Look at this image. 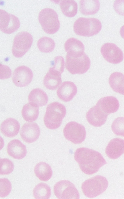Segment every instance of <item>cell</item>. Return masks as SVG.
Masks as SVG:
<instances>
[{
    "instance_id": "ba28073f",
    "label": "cell",
    "mask_w": 124,
    "mask_h": 199,
    "mask_svg": "<svg viewBox=\"0 0 124 199\" xmlns=\"http://www.w3.org/2000/svg\"><path fill=\"white\" fill-rule=\"evenodd\" d=\"M65 138L76 144L82 143L85 140L86 132L82 125L74 121H71L65 125L63 130Z\"/></svg>"
},
{
    "instance_id": "8992f818",
    "label": "cell",
    "mask_w": 124,
    "mask_h": 199,
    "mask_svg": "<svg viewBox=\"0 0 124 199\" xmlns=\"http://www.w3.org/2000/svg\"><path fill=\"white\" fill-rule=\"evenodd\" d=\"M90 65V59L85 52L82 55L76 57L71 56L66 54L65 67L72 74L85 73L88 70Z\"/></svg>"
},
{
    "instance_id": "7c38bea8",
    "label": "cell",
    "mask_w": 124,
    "mask_h": 199,
    "mask_svg": "<svg viewBox=\"0 0 124 199\" xmlns=\"http://www.w3.org/2000/svg\"><path fill=\"white\" fill-rule=\"evenodd\" d=\"M33 77V72L29 67L21 66L15 69L12 74V78L15 85L23 87L27 86L31 82Z\"/></svg>"
},
{
    "instance_id": "5bb4252c",
    "label": "cell",
    "mask_w": 124,
    "mask_h": 199,
    "mask_svg": "<svg viewBox=\"0 0 124 199\" xmlns=\"http://www.w3.org/2000/svg\"><path fill=\"white\" fill-rule=\"evenodd\" d=\"M108 116L96 104L89 109L86 113V117L87 121L91 125L95 127H99L105 123Z\"/></svg>"
},
{
    "instance_id": "8fae6325",
    "label": "cell",
    "mask_w": 124,
    "mask_h": 199,
    "mask_svg": "<svg viewBox=\"0 0 124 199\" xmlns=\"http://www.w3.org/2000/svg\"><path fill=\"white\" fill-rule=\"evenodd\" d=\"M100 52L105 60L110 63L117 64L123 60L122 51L114 43H105L101 47Z\"/></svg>"
},
{
    "instance_id": "3957f363",
    "label": "cell",
    "mask_w": 124,
    "mask_h": 199,
    "mask_svg": "<svg viewBox=\"0 0 124 199\" xmlns=\"http://www.w3.org/2000/svg\"><path fill=\"white\" fill-rule=\"evenodd\" d=\"M73 27L74 31L77 35L89 37L98 34L101 28L102 25L97 18L81 17L75 21Z\"/></svg>"
},
{
    "instance_id": "f546056e",
    "label": "cell",
    "mask_w": 124,
    "mask_h": 199,
    "mask_svg": "<svg viewBox=\"0 0 124 199\" xmlns=\"http://www.w3.org/2000/svg\"><path fill=\"white\" fill-rule=\"evenodd\" d=\"M111 128L116 135L124 137V117L116 118L111 125Z\"/></svg>"
},
{
    "instance_id": "7a4b0ae2",
    "label": "cell",
    "mask_w": 124,
    "mask_h": 199,
    "mask_svg": "<svg viewBox=\"0 0 124 199\" xmlns=\"http://www.w3.org/2000/svg\"><path fill=\"white\" fill-rule=\"evenodd\" d=\"M66 114L65 106L58 102H53L47 106L43 120L48 128L54 130L58 128Z\"/></svg>"
},
{
    "instance_id": "e575fe53",
    "label": "cell",
    "mask_w": 124,
    "mask_h": 199,
    "mask_svg": "<svg viewBox=\"0 0 124 199\" xmlns=\"http://www.w3.org/2000/svg\"><path fill=\"white\" fill-rule=\"evenodd\" d=\"M0 79H5L10 78L11 74V71L8 66L0 64Z\"/></svg>"
},
{
    "instance_id": "d6a6232c",
    "label": "cell",
    "mask_w": 124,
    "mask_h": 199,
    "mask_svg": "<svg viewBox=\"0 0 124 199\" xmlns=\"http://www.w3.org/2000/svg\"><path fill=\"white\" fill-rule=\"evenodd\" d=\"M65 61L64 58L62 56L55 57L54 60L53 65L50 69L56 71L61 74L64 71Z\"/></svg>"
},
{
    "instance_id": "f1b7e54d",
    "label": "cell",
    "mask_w": 124,
    "mask_h": 199,
    "mask_svg": "<svg viewBox=\"0 0 124 199\" xmlns=\"http://www.w3.org/2000/svg\"><path fill=\"white\" fill-rule=\"evenodd\" d=\"M37 46L39 50L45 53H50L52 52L55 47V43L51 38L46 36L40 38L37 43Z\"/></svg>"
},
{
    "instance_id": "52a82bcc",
    "label": "cell",
    "mask_w": 124,
    "mask_h": 199,
    "mask_svg": "<svg viewBox=\"0 0 124 199\" xmlns=\"http://www.w3.org/2000/svg\"><path fill=\"white\" fill-rule=\"evenodd\" d=\"M33 41L32 35L28 32L22 31L15 37L12 49V53L16 58L24 55L31 46Z\"/></svg>"
},
{
    "instance_id": "5b68a950",
    "label": "cell",
    "mask_w": 124,
    "mask_h": 199,
    "mask_svg": "<svg viewBox=\"0 0 124 199\" xmlns=\"http://www.w3.org/2000/svg\"><path fill=\"white\" fill-rule=\"evenodd\" d=\"M56 12L50 8H46L39 12L38 19L42 27L46 33L53 34L59 30L60 26Z\"/></svg>"
},
{
    "instance_id": "7402d4cb",
    "label": "cell",
    "mask_w": 124,
    "mask_h": 199,
    "mask_svg": "<svg viewBox=\"0 0 124 199\" xmlns=\"http://www.w3.org/2000/svg\"><path fill=\"white\" fill-rule=\"evenodd\" d=\"M109 82L113 91L124 95V75L120 72H114L110 76Z\"/></svg>"
},
{
    "instance_id": "4316f807",
    "label": "cell",
    "mask_w": 124,
    "mask_h": 199,
    "mask_svg": "<svg viewBox=\"0 0 124 199\" xmlns=\"http://www.w3.org/2000/svg\"><path fill=\"white\" fill-rule=\"evenodd\" d=\"M59 5L62 13L67 17H72L77 13L78 4L74 0H62Z\"/></svg>"
},
{
    "instance_id": "ffe728a7",
    "label": "cell",
    "mask_w": 124,
    "mask_h": 199,
    "mask_svg": "<svg viewBox=\"0 0 124 199\" xmlns=\"http://www.w3.org/2000/svg\"><path fill=\"white\" fill-rule=\"evenodd\" d=\"M20 124L16 119L9 118L4 120L0 126V130L2 134L8 137H12L16 136L19 132Z\"/></svg>"
},
{
    "instance_id": "30bf717a",
    "label": "cell",
    "mask_w": 124,
    "mask_h": 199,
    "mask_svg": "<svg viewBox=\"0 0 124 199\" xmlns=\"http://www.w3.org/2000/svg\"><path fill=\"white\" fill-rule=\"evenodd\" d=\"M0 29L4 33L11 34L17 31L20 27L19 20L14 15L0 9Z\"/></svg>"
},
{
    "instance_id": "d6986e66",
    "label": "cell",
    "mask_w": 124,
    "mask_h": 199,
    "mask_svg": "<svg viewBox=\"0 0 124 199\" xmlns=\"http://www.w3.org/2000/svg\"><path fill=\"white\" fill-rule=\"evenodd\" d=\"M96 104L102 111L108 115L116 112L119 106L118 100L115 97L112 96L101 98L98 101Z\"/></svg>"
},
{
    "instance_id": "44dd1931",
    "label": "cell",
    "mask_w": 124,
    "mask_h": 199,
    "mask_svg": "<svg viewBox=\"0 0 124 199\" xmlns=\"http://www.w3.org/2000/svg\"><path fill=\"white\" fill-rule=\"evenodd\" d=\"M61 74L59 72L49 68V71L44 77L43 84L44 86L50 90H56L62 82Z\"/></svg>"
},
{
    "instance_id": "83f0119b",
    "label": "cell",
    "mask_w": 124,
    "mask_h": 199,
    "mask_svg": "<svg viewBox=\"0 0 124 199\" xmlns=\"http://www.w3.org/2000/svg\"><path fill=\"white\" fill-rule=\"evenodd\" d=\"M33 194L36 199H48L51 195V189L47 184L41 183L35 187Z\"/></svg>"
},
{
    "instance_id": "4dcf8cb0",
    "label": "cell",
    "mask_w": 124,
    "mask_h": 199,
    "mask_svg": "<svg viewBox=\"0 0 124 199\" xmlns=\"http://www.w3.org/2000/svg\"><path fill=\"white\" fill-rule=\"evenodd\" d=\"M12 162L7 158H0V173L1 175H7L11 173L14 169Z\"/></svg>"
},
{
    "instance_id": "d590c367",
    "label": "cell",
    "mask_w": 124,
    "mask_h": 199,
    "mask_svg": "<svg viewBox=\"0 0 124 199\" xmlns=\"http://www.w3.org/2000/svg\"><path fill=\"white\" fill-rule=\"evenodd\" d=\"M120 33L122 37L124 39V25L121 28L120 30Z\"/></svg>"
},
{
    "instance_id": "9a60e30c",
    "label": "cell",
    "mask_w": 124,
    "mask_h": 199,
    "mask_svg": "<svg viewBox=\"0 0 124 199\" xmlns=\"http://www.w3.org/2000/svg\"><path fill=\"white\" fill-rule=\"evenodd\" d=\"M105 152L109 158L117 159L124 153V140L118 138L111 140L106 148Z\"/></svg>"
},
{
    "instance_id": "e0dca14e",
    "label": "cell",
    "mask_w": 124,
    "mask_h": 199,
    "mask_svg": "<svg viewBox=\"0 0 124 199\" xmlns=\"http://www.w3.org/2000/svg\"><path fill=\"white\" fill-rule=\"evenodd\" d=\"M7 150L8 154L16 159H20L24 158L27 153L26 146L17 139L12 140L8 143Z\"/></svg>"
},
{
    "instance_id": "2e32d148",
    "label": "cell",
    "mask_w": 124,
    "mask_h": 199,
    "mask_svg": "<svg viewBox=\"0 0 124 199\" xmlns=\"http://www.w3.org/2000/svg\"><path fill=\"white\" fill-rule=\"evenodd\" d=\"M77 91L76 85L73 82L65 81L63 82L57 91L58 97L61 100L68 102L71 100Z\"/></svg>"
},
{
    "instance_id": "cb8c5ba5",
    "label": "cell",
    "mask_w": 124,
    "mask_h": 199,
    "mask_svg": "<svg viewBox=\"0 0 124 199\" xmlns=\"http://www.w3.org/2000/svg\"><path fill=\"white\" fill-rule=\"evenodd\" d=\"M28 100L30 102L33 103L40 107L47 104L48 98L47 94L42 90L36 88L31 92L28 96Z\"/></svg>"
},
{
    "instance_id": "1f68e13d",
    "label": "cell",
    "mask_w": 124,
    "mask_h": 199,
    "mask_svg": "<svg viewBox=\"0 0 124 199\" xmlns=\"http://www.w3.org/2000/svg\"><path fill=\"white\" fill-rule=\"evenodd\" d=\"M0 196L4 198L8 196L11 192V184L10 181L7 179H0Z\"/></svg>"
},
{
    "instance_id": "6da1fadb",
    "label": "cell",
    "mask_w": 124,
    "mask_h": 199,
    "mask_svg": "<svg viewBox=\"0 0 124 199\" xmlns=\"http://www.w3.org/2000/svg\"><path fill=\"white\" fill-rule=\"evenodd\" d=\"M74 158L78 163L82 171L87 175L96 173L107 163L100 153L85 147L77 149L74 153Z\"/></svg>"
},
{
    "instance_id": "9c48e42d",
    "label": "cell",
    "mask_w": 124,
    "mask_h": 199,
    "mask_svg": "<svg viewBox=\"0 0 124 199\" xmlns=\"http://www.w3.org/2000/svg\"><path fill=\"white\" fill-rule=\"evenodd\" d=\"M54 192L59 199H79V192L75 185L70 181L61 180L54 185Z\"/></svg>"
},
{
    "instance_id": "836d02e7",
    "label": "cell",
    "mask_w": 124,
    "mask_h": 199,
    "mask_svg": "<svg viewBox=\"0 0 124 199\" xmlns=\"http://www.w3.org/2000/svg\"><path fill=\"white\" fill-rule=\"evenodd\" d=\"M113 7L117 13L124 16V0H116L114 3Z\"/></svg>"
},
{
    "instance_id": "4fadbf2b",
    "label": "cell",
    "mask_w": 124,
    "mask_h": 199,
    "mask_svg": "<svg viewBox=\"0 0 124 199\" xmlns=\"http://www.w3.org/2000/svg\"><path fill=\"white\" fill-rule=\"evenodd\" d=\"M40 133L39 126L36 123L32 122L25 123L20 131V135L22 139L29 143L36 141L39 138Z\"/></svg>"
},
{
    "instance_id": "ac0fdd59",
    "label": "cell",
    "mask_w": 124,
    "mask_h": 199,
    "mask_svg": "<svg viewBox=\"0 0 124 199\" xmlns=\"http://www.w3.org/2000/svg\"><path fill=\"white\" fill-rule=\"evenodd\" d=\"M64 48L67 54L72 57H78L84 53V46L80 41L74 38L67 39L64 44Z\"/></svg>"
},
{
    "instance_id": "603a6c76",
    "label": "cell",
    "mask_w": 124,
    "mask_h": 199,
    "mask_svg": "<svg viewBox=\"0 0 124 199\" xmlns=\"http://www.w3.org/2000/svg\"><path fill=\"white\" fill-rule=\"evenodd\" d=\"M39 107L36 104L31 102L24 105L22 108L21 113L25 120L29 122L36 120L39 114Z\"/></svg>"
},
{
    "instance_id": "277c9868",
    "label": "cell",
    "mask_w": 124,
    "mask_h": 199,
    "mask_svg": "<svg viewBox=\"0 0 124 199\" xmlns=\"http://www.w3.org/2000/svg\"><path fill=\"white\" fill-rule=\"evenodd\" d=\"M108 185V181L105 177L98 175L84 182L81 189L85 196L93 198L102 194L106 190Z\"/></svg>"
},
{
    "instance_id": "d4e9b609",
    "label": "cell",
    "mask_w": 124,
    "mask_h": 199,
    "mask_svg": "<svg viewBox=\"0 0 124 199\" xmlns=\"http://www.w3.org/2000/svg\"><path fill=\"white\" fill-rule=\"evenodd\" d=\"M35 173L40 180L45 181L48 180L52 175L51 168L48 164L44 162L37 163L34 168Z\"/></svg>"
},
{
    "instance_id": "484cf974",
    "label": "cell",
    "mask_w": 124,
    "mask_h": 199,
    "mask_svg": "<svg viewBox=\"0 0 124 199\" xmlns=\"http://www.w3.org/2000/svg\"><path fill=\"white\" fill-rule=\"evenodd\" d=\"M79 3L80 12L84 15L95 14L99 9L100 3L98 0H81Z\"/></svg>"
}]
</instances>
